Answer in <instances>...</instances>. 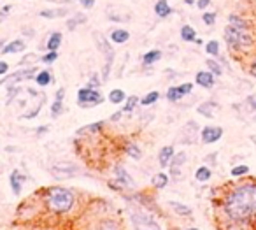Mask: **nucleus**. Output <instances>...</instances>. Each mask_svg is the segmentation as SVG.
I'll list each match as a JSON object with an SVG mask.
<instances>
[{
  "label": "nucleus",
  "instance_id": "13",
  "mask_svg": "<svg viewBox=\"0 0 256 230\" xmlns=\"http://www.w3.org/2000/svg\"><path fill=\"white\" fill-rule=\"evenodd\" d=\"M25 181H26V176H23L18 169H14L13 172H11V176H9V185H11V190H13L14 195H21Z\"/></svg>",
  "mask_w": 256,
  "mask_h": 230
},
{
  "label": "nucleus",
  "instance_id": "24",
  "mask_svg": "<svg viewBox=\"0 0 256 230\" xmlns=\"http://www.w3.org/2000/svg\"><path fill=\"white\" fill-rule=\"evenodd\" d=\"M104 125H105V121L90 123V125H86V127H83V129H79L76 134H78V135H93V134H98L100 130L104 129Z\"/></svg>",
  "mask_w": 256,
  "mask_h": 230
},
{
  "label": "nucleus",
  "instance_id": "46",
  "mask_svg": "<svg viewBox=\"0 0 256 230\" xmlns=\"http://www.w3.org/2000/svg\"><path fill=\"white\" fill-rule=\"evenodd\" d=\"M211 2L213 0H197V9H200V11H207V7L211 5Z\"/></svg>",
  "mask_w": 256,
  "mask_h": 230
},
{
  "label": "nucleus",
  "instance_id": "34",
  "mask_svg": "<svg viewBox=\"0 0 256 230\" xmlns=\"http://www.w3.org/2000/svg\"><path fill=\"white\" fill-rule=\"evenodd\" d=\"M219 49H221V46H219V40H216V39L209 40L207 44H205V53H207L209 57L217 58L219 57Z\"/></svg>",
  "mask_w": 256,
  "mask_h": 230
},
{
  "label": "nucleus",
  "instance_id": "51",
  "mask_svg": "<svg viewBox=\"0 0 256 230\" xmlns=\"http://www.w3.org/2000/svg\"><path fill=\"white\" fill-rule=\"evenodd\" d=\"M216 158H217V153H213V155L205 156V162L211 165H216Z\"/></svg>",
  "mask_w": 256,
  "mask_h": 230
},
{
  "label": "nucleus",
  "instance_id": "14",
  "mask_svg": "<svg viewBox=\"0 0 256 230\" xmlns=\"http://www.w3.org/2000/svg\"><path fill=\"white\" fill-rule=\"evenodd\" d=\"M26 51V42L23 39H14L11 42H5V46L2 48L0 53L2 55H18V53H25Z\"/></svg>",
  "mask_w": 256,
  "mask_h": 230
},
{
  "label": "nucleus",
  "instance_id": "43",
  "mask_svg": "<svg viewBox=\"0 0 256 230\" xmlns=\"http://www.w3.org/2000/svg\"><path fill=\"white\" fill-rule=\"evenodd\" d=\"M246 107H248L251 113H256V93H251V95L246 98Z\"/></svg>",
  "mask_w": 256,
  "mask_h": 230
},
{
  "label": "nucleus",
  "instance_id": "17",
  "mask_svg": "<svg viewBox=\"0 0 256 230\" xmlns=\"http://www.w3.org/2000/svg\"><path fill=\"white\" fill-rule=\"evenodd\" d=\"M219 109V106H217V102H214V100H205V102H202L198 107H197V113L198 115H202L204 118H214L216 116V111Z\"/></svg>",
  "mask_w": 256,
  "mask_h": 230
},
{
  "label": "nucleus",
  "instance_id": "33",
  "mask_svg": "<svg viewBox=\"0 0 256 230\" xmlns=\"http://www.w3.org/2000/svg\"><path fill=\"white\" fill-rule=\"evenodd\" d=\"M63 111H65L63 100H60V98H55V100H53V104H51V118H53V120L60 118V116L63 115Z\"/></svg>",
  "mask_w": 256,
  "mask_h": 230
},
{
  "label": "nucleus",
  "instance_id": "55",
  "mask_svg": "<svg viewBox=\"0 0 256 230\" xmlns=\"http://www.w3.org/2000/svg\"><path fill=\"white\" fill-rule=\"evenodd\" d=\"M5 46V40L4 39H0V51H2V48Z\"/></svg>",
  "mask_w": 256,
  "mask_h": 230
},
{
  "label": "nucleus",
  "instance_id": "18",
  "mask_svg": "<svg viewBox=\"0 0 256 230\" xmlns=\"http://www.w3.org/2000/svg\"><path fill=\"white\" fill-rule=\"evenodd\" d=\"M174 155H176V150H174V146H163L160 150V153H158V164H160L161 169H167L170 165V162H172Z\"/></svg>",
  "mask_w": 256,
  "mask_h": 230
},
{
  "label": "nucleus",
  "instance_id": "9",
  "mask_svg": "<svg viewBox=\"0 0 256 230\" xmlns=\"http://www.w3.org/2000/svg\"><path fill=\"white\" fill-rule=\"evenodd\" d=\"M223 137V129L221 127H214V125H205L204 129L200 130V141L204 144H214Z\"/></svg>",
  "mask_w": 256,
  "mask_h": 230
},
{
  "label": "nucleus",
  "instance_id": "49",
  "mask_svg": "<svg viewBox=\"0 0 256 230\" xmlns=\"http://www.w3.org/2000/svg\"><path fill=\"white\" fill-rule=\"evenodd\" d=\"M123 116H125V113H123V111L119 109V111H118V113H114V115L111 116V118H109V120L113 121V123H116V121H119V120H121Z\"/></svg>",
  "mask_w": 256,
  "mask_h": 230
},
{
  "label": "nucleus",
  "instance_id": "44",
  "mask_svg": "<svg viewBox=\"0 0 256 230\" xmlns=\"http://www.w3.org/2000/svg\"><path fill=\"white\" fill-rule=\"evenodd\" d=\"M95 230H118V227L114 221H102Z\"/></svg>",
  "mask_w": 256,
  "mask_h": 230
},
{
  "label": "nucleus",
  "instance_id": "11",
  "mask_svg": "<svg viewBox=\"0 0 256 230\" xmlns=\"http://www.w3.org/2000/svg\"><path fill=\"white\" fill-rule=\"evenodd\" d=\"M186 162H188V155L184 153V151L174 155L172 162H170V165H169L170 176H172L174 179H179V177H181V169H182V165L186 164Z\"/></svg>",
  "mask_w": 256,
  "mask_h": 230
},
{
  "label": "nucleus",
  "instance_id": "40",
  "mask_svg": "<svg viewBox=\"0 0 256 230\" xmlns=\"http://www.w3.org/2000/svg\"><path fill=\"white\" fill-rule=\"evenodd\" d=\"M44 100H46V98L42 97V98H40V102H39V104H37V106H35L34 109L30 111V113H25V115H21V120H34L35 116H37V115H39V113H40V109H42V104H44Z\"/></svg>",
  "mask_w": 256,
  "mask_h": 230
},
{
  "label": "nucleus",
  "instance_id": "52",
  "mask_svg": "<svg viewBox=\"0 0 256 230\" xmlns=\"http://www.w3.org/2000/svg\"><path fill=\"white\" fill-rule=\"evenodd\" d=\"M49 130V127H46V125H44V127H39V129H35V134H37V135H44V134L48 132Z\"/></svg>",
  "mask_w": 256,
  "mask_h": 230
},
{
  "label": "nucleus",
  "instance_id": "12",
  "mask_svg": "<svg viewBox=\"0 0 256 230\" xmlns=\"http://www.w3.org/2000/svg\"><path fill=\"white\" fill-rule=\"evenodd\" d=\"M195 83L205 90H211L216 84V76L211 71H198L195 74Z\"/></svg>",
  "mask_w": 256,
  "mask_h": 230
},
{
  "label": "nucleus",
  "instance_id": "47",
  "mask_svg": "<svg viewBox=\"0 0 256 230\" xmlns=\"http://www.w3.org/2000/svg\"><path fill=\"white\" fill-rule=\"evenodd\" d=\"M9 63L5 62V60H0V76H7L9 74Z\"/></svg>",
  "mask_w": 256,
  "mask_h": 230
},
{
  "label": "nucleus",
  "instance_id": "53",
  "mask_svg": "<svg viewBox=\"0 0 256 230\" xmlns=\"http://www.w3.org/2000/svg\"><path fill=\"white\" fill-rule=\"evenodd\" d=\"M23 36H25V37H34V34H35V32H34V28H23Z\"/></svg>",
  "mask_w": 256,
  "mask_h": 230
},
{
  "label": "nucleus",
  "instance_id": "22",
  "mask_svg": "<svg viewBox=\"0 0 256 230\" xmlns=\"http://www.w3.org/2000/svg\"><path fill=\"white\" fill-rule=\"evenodd\" d=\"M88 21V16L84 13H74L72 16H69V19H67L65 27L67 30H76L78 27H81V25H84V23Z\"/></svg>",
  "mask_w": 256,
  "mask_h": 230
},
{
  "label": "nucleus",
  "instance_id": "57",
  "mask_svg": "<svg viewBox=\"0 0 256 230\" xmlns=\"http://www.w3.org/2000/svg\"><path fill=\"white\" fill-rule=\"evenodd\" d=\"M186 230H200V229H195V227H191V229H186Z\"/></svg>",
  "mask_w": 256,
  "mask_h": 230
},
{
  "label": "nucleus",
  "instance_id": "59",
  "mask_svg": "<svg viewBox=\"0 0 256 230\" xmlns=\"http://www.w3.org/2000/svg\"><path fill=\"white\" fill-rule=\"evenodd\" d=\"M0 23H2V21H0Z\"/></svg>",
  "mask_w": 256,
  "mask_h": 230
},
{
  "label": "nucleus",
  "instance_id": "26",
  "mask_svg": "<svg viewBox=\"0 0 256 230\" xmlns=\"http://www.w3.org/2000/svg\"><path fill=\"white\" fill-rule=\"evenodd\" d=\"M169 208L172 209V211L176 212V214H179V216H191V214H193L191 208H188L186 204L176 202V200H170V202H169Z\"/></svg>",
  "mask_w": 256,
  "mask_h": 230
},
{
  "label": "nucleus",
  "instance_id": "37",
  "mask_svg": "<svg viewBox=\"0 0 256 230\" xmlns=\"http://www.w3.org/2000/svg\"><path fill=\"white\" fill-rule=\"evenodd\" d=\"M107 18L113 23H125L130 19V14H121V13H114L113 9L107 11Z\"/></svg>",
  "mask_w": 256,
  "mask_h": 230
},
{
  "label": "nucleus",
  "instance_id": "20",
  "mask_svg": "<svg viewBox=\"0 0 256 230\" xmlns=\"http://www.w3.org/2000/svg\"><path fill=\"white\" fill-rule=\"evenodd\" d=\"M61 42H63V34L61 32H51L48 37V40H46V51H58L61 46Z\"/></svg>",
  "mask_w": 256,
  "mask_h": 230
},
{
  "label": "nucleus",
  "instance_id": "31",
  "mask_svg": "<svg viewBox=\"0 0 256 230\" xmlns=\"http://www.w3.org/2000/svg\"><path fill=\"white\" fill-rule=\"evenodd\" d=\"M125 153L130 156V158H134V160H140V158H142V150H140V148L137 146L135 142H128V144H126V146H125Z\"/></svg>",
  "mask_w": 256,
  "mask_h": 230
},
{
  "label": "nucleus",
  "instance_id": "41",
  "mask_svg": "<svg viewBox=\"0 0 256 230\" xmlns=\"http://www.w3.org/2000/svg\"><path fill=\"white\" fill-rule=\"evenodd\" d=\"M37 60H40V57L39 55H35V53H28V55H25V57L21 58V60H20V62H18V65H21V67H30L32 63L34 62H37Z\"/></svg>",
  "mask_w": 256,
  "mask_h": 230
},
{
  "label": "nucleus",
  "instance_id": "39",
  "mask_svg": "<svg viewBox=\"0 0 256 230\" xmlns=\"http://www.w3.org/2000/svg\"><path fill=\"white\" fill-rule=\"evenodd\" d=\"M58 60V51H46L44 55H40V62L46 65H53Z\"/></svg>",
  "mask_w": 256,
  "mask_h": 230
},
{
  "label": "nucleus",
  "instance_id": "8",
  "mask_svg": "<svg viewBox=\"0 0 256 230\" xmlns=\"http://www.w3.org/2000/svg\"><path fill=\"white\" fill-rule=\"evenodd\" d=\"M193 92V83H182V84H177V86H170L167 90V100L169 102H179L182 98L190 95Z\"/></svg>",
  "mask_w": 256,
  "mask_h": 230
},
{
  "label": "nucleus",
  "instance_id": "23",
  "mask_svg": "<svg viewBox=\"0 0 256 230\" xmlns=\"http://www.w3.org/2000/svg\"><path fill=\"white\" fill-rule=\"evenodd\" d=\"M34 81H35V84H37L39 88H46V86H49V84L53 83L51 71H48V69H42V71H39L37 74H35Z\"/></svg>",
  "mask_w": 256,
  "mask_h": 230
},
{
  "label": "nucleus",
  "instance_id": "38",
  "mask_svg": "<svg viewBox=\"0 0 256 230\" xmlns=\"http://www.w3.org/2000/svg\"><path fill=\"white\" fill-rule=\"evenodd\" d=\"M216 19L217 14L214 11H204V14H202V21H204L205 27H213L214 23H216Z\"/></svg>",
  "mask_w": 256,
  "mask_h": 230
},
{
  "label": "nucleus",
  "instance_id": "7",
  "mask_svg": "<svg viewBox=\"0 0 256 230\" xmlns=\"http://www.w3.org/2000/svg\"><path fill=\"white\" fill-rule=\"evenodd\" d=\"M79 171H81V169L76 164H72V162H57V164H53L51 167V172L55 174V177H60V179L76 176Z\"/></svg>",
  "mask_w": 256,
  "mask_h": 230
},
{
  "label": "nucleus",
  "instance_id": "48",
  "mask_svg": "<svg viewBox=\"0 0 256 230\" xmlns=\"http://www.w3.org/2000/svg\"><path fill=\"white\" fill-rule=\"evenodd\" d=\"M248 72L253 76V77H255V79H256V57L253 58L251 62H249V65H248Z\"/></svg>",
  "mask_w": 256,
  "mask_h": 230
},
{
  "label": "nucleus",
  "instance_id": "58",
  "mask_svg": "<svg viewBox=\"0 0 256 230\" xmlns=\"http://www.w3.org/2000/svg\"><path fill=\"white\" fill-rule=\"evenodd\" d=\"M149 230H153V229H149ZM155 230H157V229H155Z\"/></svg>",
  "mask_w": 256,
  "mask_h": 230
},
{
  "label": "nucleus",
  "instance_id": "25",
  "mask_svg": "<svg viewBox=\"0 0 256 230\" xmlns=\"http://www.w3.org/2000/svg\"><path fill=\"white\" fill-rule=\"evenodd\" d=\"M169 181H170L169 174H165V172H158V174H155V176H153L151 185H153V188H157V190H163V188H167V185H169Z\"/></svg>",
  "mask_w": 256,
  "mask_h": 230
},
{
  "label": "nucleus",
  "instance_id": "29",
  "mask_svg": "<svg viewBox=\"0 0 256 230\" xmlns=\"http://www.w3.org/2000/svg\"><path fill=\"white\" fill-rule=\"evenodd\" d=\"M211 177H213V171H211L209 165H200L195 171V179L198 183H207Z\"/></svg>",
  "mask_w": 256,
  "mask_h": 230
},
{
  "label": "nucleus",
  "instance_id": "15",
  "mask_svg": "<svg viewBox=\"0 0 256 230\" xmlns=\"http://www.w3.org/2000/svg\"><path fill=\"white\" fill-rule=\"evenodd\" d=\"M70 14L69 7H48V9H42L39 11V16L40 18H46V19H55V18H65Z\"/></svg>",
  "mask_w": 256,
  "mask_h": 230
},
{
  "label": "nucleus",
  "instance_id": "21",
  "mask_svg": "<svg viewBox=\"0 0 256 230\" xmlns=\"http://www.w3.org/2000/svg\"><path fill=\"white\" fill-rule=\"evenodd\" d=\"M163 57L161 49H149L142 55V65L144 67H153L155 63H158Z\"/></svg>",
  "mask_w": 256,
  "mask_h": 230
},
{
  "label": "nucleus",
  "instance_id": "5",
  "mask_svg": "<svg viewBox=\"0 0 256 230\" xmlns=\"http://www.w3.org/2000/svg\"><path fill=\"white\" fill-rule=\"evenodd\" d=\"M104 102V95L102 92L97 88H90V86H84V88L78 90V106L83 107V109H90V107L100 106Z\"/></svg>",
  "mask_w": 256,
  "mask_h": 230
},
{
  "label": "nucleus",
  "instance_id": "2",
  "mask_svg": "<svg viewBox=\"0 0 256 230\" xmlns=\"http://www.w3.org/2000/svg\"><path fill=\"white\" fill-rule=\"evenodd\" d=\"M226 27L223 30V39L226 42V48L232 55H246L255 46V32L251 28V23L242 14L232 13L226 19Z\"/></svg>",
  "mask_w": 256,
  "mask_h": 230
},
{
  "label": "nucleus",
  "instance_id": "10",
  "mask_svg": "<svg viewBox=\"0 0 256 230\" xmlns=\"http://www.w3.org/2000/svg\"><path fill=\"white\" fill-rule=\"evenodd\" d=\"M114 181L119 185V188H135L134 177L126 171L123 165H116L114 167Z\"/></svg>",
  "mask_w": 256,
  "mask_h": 230
},
{
  "label": "nucleus",
  "instance_id": "50",
  "mask_svg": "<svg viewBox=\"0 0 256 230\" xmlns=\"http://www.w3.org/2000/svg\"><path fill=\"white\" fill-rule=\"evenodd\" d=\"M11 11H13V5H4V7H2V9H0V18H4V16H7L9 13H11Z\"/></svg>",
  "mask_w": 256,
  "mask_h": 230
},
{
  "label": "nucleus",
  "instance_id": "16",
  "mask_svg": "<svg viewBox=\"0 0 256 230\" xmlns=\"http://www.w3.org/2000/svg\"><path fill=\"white\" fill-rule=\"evenodd\" d=\"M153 13L157 14V18L167 19L169 16H172L174 9L170 7L169 0H157V4L153 5Z\"/></svg>",
  "mask_w": 256,
  "mask_h": 230
},
{
  "label": "nucleus",
  "instance_id": "27",
  "mask_svg": "<svg viewBox=\"0 0 256 230\" xmlns=\"http://www.w3.org/2000/svg\"><path fill=\"white\" fill-rule=\"evenodd\" d=\"M179 36H181V40H184V42H195L197 30L191 25H182L181 30H179Z\"/></svg>",
  "mask_w": 256,
  "mask_h": 230
},
{
  "label": "nucleus",
  "instance_id": "56",
  "mask_svg": "<svg viewBox=\"0 0 256 230\" xmlns=\"http://www.w3.org/2000/svg\"><path fill=\"white\" fill-rule=\"evenodd\" d=\"M251 141H253V142H255V144H256V135H251Z\"/></svg>",
  "mask_w": 256,
  "mask_h": 230
},
{
  "label": "nucleus",
  "instance_id": "3",
  "mask_svg": "<svg viewBox=\"0 0 256 230\" xmlns=\"http://www.w3.org/2000/svg\"><path fill=\"white\" fill-rule=\"evenodd\" d=\"M44 204L46 209L55 214H65L74 208L76 195L70 188L65 186H51L44 192Z\"/></svg>",
  "mask_w": 256,
  "mask_h": 230
},
{
  "label": "nucleus",
  "instance_id": "42",
  "mask_svg": "<svg viewBox=\"0 0 256 230\" xmlns=\"http://www.w3.org/2000/svg\"><path fill=\"white\" fill-rule=\"evenodd\" d=\"M102 83H104V81L100 79V76H98V74H93V76H91V77H90V81H88L86 86H90V88H97V90H98L100 86H102Z\"/></svg>",
  "mask_w": 256,
  "mask_h": 230
},
{
  "label": "nucleus",
  "instance_id": "28",
  "mask_svg": "<svg viewBox=\"0 0 256 230\" xmlns=\"http://www.w3.org/2000/svg\"><path fill=\"white\" fill-rule=\"evenodd\" d=\"M107 98H109V102H111V104H114V106H119V104H123V102L126 100V93H125V90H121V88H114V90H111V92H109Z\"/></svg>",
  "mask_w": 256,
  "mask_h": 230
},
{
  "label": "nucleus",
  "instance_id": "4",
  "mask_svg": "<svg viewBox=\"0 0 256 230\" xmlns=\"http://www.w3.org/2000/svg\"><path fill=\"white\" fill-rule=\"evenodd\" d=\"M93 39H95V44L98 46L100 53L104 55V69H102V81H107L109 76H111V69L114 65V57H116V51L111 46V40L107 37H104L100 32H95L93 34Z\"/></svg>",
  "mask_w": 256,
  "mask_h": 230
},
{
  "label": "nucleus",
  "instance_id": "45",
  "mask_svg": "<svg viewBox=\"0 0 256 230\" xmlns=\"http://www.w3.org/2000/svg\"><path fill=\"white\" fill-rule=\"evenodd\" d=\"M76 2H79L81 7H84V9H93L97 4V0H76Z\"/></svg>",
  "mask_w": 256,
  "mask_h": 230
},
{
  "label": "nucleus",
  "instance_id": "19",
  "mask_svg": "<svg viewBox=\"0 0 256 230\" xmlns=\"http://www.w3.org/2000/svg\"><path fill=\"white\" fill-rule=\"evenodd\" d=\"M109 40L114 44H125L130 40V32L125 30V28H114V30L109 32Z\"/></svg>",
  "mask_w": 256,
  "mask_h": 230
},
{
  "label": "nucleus",
  "instance_id": "36",
  "mask_svg": "<svg viewBox=\"0 0 256 230\" xmlns=\"http://www.w3.org/2000/svg\"><path fill=\"white\" fill-rule=\"evenodd\" d=\"M249 174V167L246 164H240V165H235V167H232L230 171V176L235 177V179H239V177H244Z\"/></svg>",
  "mask_w": 256,
  "mask_h": 230
},
{
  "label": "nucleus",
  "instance_id": "1",
  "mask_svg": "<svg viewBox=\"0 0 256 230\" xmlns=\"http://www.w3.org/2000/svg\"><path fill=\"white\" fill-rule=\"evenodd\" d=\"M226 220L234 227L256 225V181H242L226 190L221 200Z\"/></svg>",
  "mask_w": 256,
  "mask_h": 230
},
{
  "label": "nucleus",
  "instance_id": "32",
  "mask_svg": "<svg viewBox=\"0 0 256 230\" xmlns=\"http://www.w3.org/2000/svg\"><path fill=\"white\" fill-rule=\"evenodd\" d=\"M158 98H160V92H157V90L148 92L142 98H140V106H144V107L153 106V104H157L158 102Z\"/></svg>",
  "mask_w": 256,
  "mask_h": 230
},
{
  "label": "nucleus",
  "instance_id": "35",
  "mask_svg": "<svg viewBox=\"0 0 256 230\" xmlns=\"http://www.w3.org/2000/svg\"><path fill=\"white\" fill-rule=\"evenodd\" d=\"M205 65H207V71L213 72L216 77H219V76H223V67L221 63L217 62V60H214V58H207V62H205Z\"/></svg>",
  "mask_w": 256,
  "mask_h": 230
},
{
  "label": "nucleus",
  "instance_id": "30",
  "mask_svg": "<svg viewBox=\"0 0 256 230\" xmlns=\"http://www.w3.org/2000/svg\"><path fill=\"white\" fill-rule=\"evenodd\" d=\"M140 104V98L137 97V95H130V97H126L125 100V106H123V113L125 115H130V113H134L135 109H137V106Z\"/></svg>",
  "mask_w": 256,
  "mask_h": 230
},
{
  "label": "nucleus",
  "instance_id": "54",
  "mask_svg": "<svg viewBox=\"0 0 256 230\" xmlns=\"http://www.w3.org/2000/svg\"><path fill=\"white\" fill-rule=\"evenodd\" d=\"M182 2H184V5H188V7H191V5L197 4V0H182Z\"/></svg>",
  "mask_w": 256,
  "mask_h": 230
},
{
  "label": "nucleus",
  "instance_id": "6",
  "mask_svg": "<svg viewBox=\"0 0 256 230\" xmlns=\"http://www.w3.org/2000/svg\"><path fill=\"white\" fill-rule=\"evenodd\" d=\"M37 72L39 71H37V67H34V65L26 67V69H20V71L9 74L7 77H4V79L0 81V86H2V84H7V86H16V84L21 83V81L34 79Z\"/></svg>",
  "mask_w": 256,
  "mask_h": 230
}]
</instances>
